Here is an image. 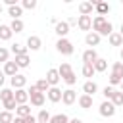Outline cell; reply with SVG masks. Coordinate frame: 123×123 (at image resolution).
I'll return each instance as SVG.
<instances>
[{
  "instance_id": "1",
  "label": "cell",
  "mask_w": 123,
  "mask_h": 123,
  "mask_svg": "<svg viewBox=\"0 0 123 123\" xmlns=\"http://www.w3.org/2000/svg\"><path fill=\"white\" fill-rule=\"evenodd\" d=\"M58 71H60V77H62V81L65 83V85H69V86H73L75 83H77V75H75V71H73V67L67 63V62H63L60 67H58Z\"/></svg>"
},
{
  "instance_id": "2",
  "label": "cell",
  "mask_w": 123,
  "mask_h": 123,
  "mask_svg": "<svg viewBox=\"0 0 123 123\" xmlns=\"http://www.w3.org/2000/svg\"><path fill=\"white\" fill-rule=\"evenodd\" d=\"M121 81H123V63L121 62H115L111 65V73H110V86L121 85Z\"/></svg>"
},
{
  "instance_id": "3",
  "label": "cell",
  "mask_w": 123,
  "mask_h": 123,
  "mask_svg": "<svg viewBox=\"0 0 123 123\" xmlns=\"http://www.w3.org/2000/svg\"><path fill=\"white\" fill-rule=\"evenodd\" d=\"M29 92V98H31V104L35 106V108H40V106H44V100H46V94H42L35 85L27 90Z\"/></svg>"
},
{
  "instance_id": "4",
  "label": "cell",
  "mask_w": 123,
  "mask_h": 123,
  "mask_svg": "<svg viewBox=\"0 0 123 123\" xmlns=\"http://www.w3.org/2000/svg\"><path fill=\"white\" fill-rule=\"evenodd\" d=\"M56 50H58L60 54H63V56H71V54L75 52L73 42H71L69 38H58V42H56Z\"/></svg>"
},
{
  "instance_id": "5",
  "label": "cell",
  "mask_w": 123,
  "mask_h": 123,
  "mask_svg": "<svg viewBox=\"0 0 123 123\" xmlns=\"http://www.w3.org/2000/svg\"><path fill=\"white\" fill-rule=\"evenodd\" d=\"M100 115L102 117H113L115 115V106L111 104V100H104L100 104Z\"/></svg>"
},
{
  "instance_id": "6",
  "label": "cell",
  "mask_w": 123,
  "mask_h": 123,
  "mask_svg": "<svg viewBox=\"0 0 123 123\" xmlns=\"http://www.w3.org/2000/svg\"><path fill=\"white\" fill-rule=\"evenodd\" d=\"M44 79L48 81V85H50V86H58V83L62 81V77H60V71H58L56 67L48 69V71H46V77H44Z\"/></svg>"
},
{
  "instance_id": "7",
  "label": "cell",
  "mask_w": 123,
  "mask_h": 123,
  "mask_svg": "<svg viewBox=\"0 0 123 123\" xmlns=\"http://www.w3.org/2000/svg\"><path fill=\"white\" fill-rule=\"evenodd\" d=\"M77 27L81 31H90L92 29V17L90 15H79L77 17Z\"/></svg>"
},
{
  "instance_id": "8",
  "label": "cell",
  "mask_w": 123,
  "mask_h": 123,
  "mask_svg": "<svg viewBox=\"0 0 123 123\" xmlns=\"http://www.w3.org/2000/svg\"><path fill=\"white\" fill-rule=\"evenodd\" d=\"M54 33L60 37V38H67V33H69V25L67 21H58L54 25Z\"/></svg>"
},
{
  "instance_id": "9",
  "label": "cell",
  "mask_w": 123,
  "mask_h": 123,
  "mask_svg": "<svg viewBox=\"0 0 123 123\" xmlns=\"http://www.w3.org/2000/svg\"><path fill=\"white\" fill-rule=\"evenodd\" d=\"M62 102H63L65 106H71V104H75V102H77V92H75L73 88H67V90H63V94H62Z\"/></svg>"
},
{
  "instance_id": "10",
  "label": "cell",
  "mask_w": 123,
  "mask_h": 123,
  "mask_svg": "<svg viewBox=\"0 0 123 123\" xmlns=\"http://www.w3.org/2000/svg\"><path fill=\"white\" fill-rule=\"evenodd\" d=\"M96 60H98V52H96L94 48H86V50L83 52V63H90V65H92Z\"/></svg>"
},
{
  "instance_id": "11",
  "label": "cell",
  "mask_w": 123,
  "mask_h": 123,
  "mask_svg": "<svg viewBox=\"0 0 123 123\" xmlns=\"http://www.w3.org/2000/svg\"><path fill=\"white\" fill-rule=\"evenodd\" d=\"M100 35L98 33H94V31H90V33H86V37H85V42H86V46H90V48H94V46H98L100 44Z\"/></svg>"
},
{
  "instance_id": "12",
  "label": "cell",
  "mask_w": 123,
  "mask_h": 123,
  "mask_svg": "<svg viewBox=\"0 0 123 123\" xmlns=\"http://www.w3.org/2000/svg\"><path fill=\"white\" fill-rule=\"evenodd\" d=\"M40 46H42V40H40V37H37V35H31L29 38H27V50H40Z\"/></svg>"
},
{
  "instance_id": "13",
  "label": "cell",
  "mask_w": 123,
  "mask_h": 123,
  "mask_svg": "<svg viewBox=\"0 0 123 123\" xmlns=\"http://www.w3.org/2000/svg\"><path fill=\"white\" fill-rule=\"evenodd\" d=\"M2 71H4V75H8V77L12 79V77H15V75H17L19 67H17V63H15V62H6Z\"/></svg>"
},
{
  "instance_id": "14",
  "label": "cell",
  "mask_w": 123,
  "mask_h": 123,
  "mask_svg": "<svg viewBox=\"0 0 123 123\" xmlns=\"http://www.w3.org/2000/svg\"><path fill=\"white\" fill-rule=\"evenodd\" d=\"M10 83H12L13 90H17V88H23V86L27 85V77H25V75H21V73H17L15 77H12V79H10Z\"/></svg>"
},
{
  "instance_id": "15",
  "label": "cell",
  "mask_w": 123,
  "mask_h": 123,
  "mask_svg": "<svg viewBox=\"0 0 123 123\" xmlns=\"http://www.w3.org/2000/svg\"><path fill=\"white\" fill-rule=\"evenodd\" d=\"M13 98H15V102H17V106H23V104H27V100H29V92H27L25 88H17V90L13 92Z\"/></svg>"
},
{
  "instance_id": "16",
  "label": "cell",
  "mask_w": 123,
  "mask_h": 123,
  "mask_svg": "<svg viewBox=\"0 0 123 123\" xmlns=\"http://www.w3.org/2000/svg\"><path fill=\"white\" fill-rule=\"evenodd\" d=\"M62 94H63V90H60L58 86H50V90L46 92V96H48L50 102H60L62 100Z\"/></svg>"
},
{
  "instance_id": "17",
  "label": "cell",
  "mask_w": 123,
  "mask_h": 123,
  "mask_svg": "<svg viewBox=\"0 0 123 123\" xmlns=\"http://www.w3.org/2000/svg\"><path fill=\"white\" fill-rule=\"evenodd\" d=\"M98 92V85L94 83V81H86L85 85H83V94H88V96H94Z\"/></svg>"
},
{
  "instance_id": "18",
  "label": "cell",
  "mask_w": 123,
  "mask_h": 123,
  "mask_svg": "<svg viewBox=\"0 0 123 123\" xmlns=\"http://www.w3.org/2000/svg\"><path fill=\"white\" fill-rule=\"evenodd\" d=\"M77 102H79V106H81L83 110L92 108V96H88V94H81V96L77 98Z\"/></svg>"
},
{
  "instance_id": "19",
  "label": "cell",
  "mask_w": 123,
  "mask_h": 123,
  "mask_svg": "<svg viewBox=\"0 0 123 123\" xmlns=\"http://www.w3.org/2000/svg\"><path fill=\"white\" fill-rule=\"evenodd\" d=\"M92 10H94V2H81V4H79V12H81V15H90Z\"/></svg>"
},
{
  "instance_id": "20",
  "label": "cell",
  "mask_w": 123,
  "mask_h": 123,
  "mask_svg": "<svg viewBox=\"0 0 123 123\" xmlns=\"http://www.w3.org/2000/svg\"><path fill=\"white\" fill-rule=\"evenodd\" d=\"M8 15L12 17V19H21V15H23V8L17 4V6H12V8H8Z\"/></svg>"
},
{
  "instance_id": "21",
  "label": "cell",
  "mask_w": 123,
  "mask_h": 123,
  "mask_svg": "<svg viewBox=\"0 0 123 123\" xmlns=\"http://www.w3.org/2000/svg\"><path fill=\"white\" fill-rule=\"evenodd\" d=\"M106 21H108V19H106L104 15H96V17L92 19V31H94V33H100V29L104 27Z\"/></svg>"
},
{
  "instance_id": "22",
  "label": "cell",
  "mask_w": 123,
  "mask_h": 123,
  "mask_svg": "<svg viewBox=\"0 0 123 123\" xmlns=\"http://www.w3.org/2000/svg\"><path fill=\"white\" fill-rule=\"evenodd\" d=\"M10 52L15 54V56H23V54H27V46H23V44H19V42H13L12 48H10Z\"/></svg>"
},
{
  "instance_id": "23",
  "label": "cell",
  "mask_w": 123,
  "mask_h": 123,
  "mask_svg": "<svg viewBox=\"0 0 123 123\" xmlns=\"http://www.w3.org/2000/svg\"><path fill=\"white\" fill-rule=\"evenodd\" d=\"M13 62L17 63V67H29L31 58H29V54H23V56H15V60H13Z\"/></svg>"
},
{
  "instance_id": "24",
  "label": "cell",
  "mask_w": 123,
  "mask_h": 123,
  "mask_svg": "<svg viewBox=\"0 0 123 123\" xmlns=\"http://www.w3.org/2000/svg\"><path fill=\"white\" fill-rule=\"evenodd\" d=\"M94 71H98V73H104L106 69H108V60H104V58H98L94 63Z\"/></svg>"
},
{
  "instance_id": "25",
  "label": "cell",
  "mask_w": 123,
  "mask_h": 123,
  "mask_svg": "<svg viewBox=\"0 0 123 123\" xmlns=\"http://www.w3.org/2000/svg\"><path fill=\"white\" fill-rule=\"evenodd\" d=\"M13 35V31L10 29V25H0V40H10Z\"/></svg>"
},
{
  "instance_id": "26",
  "label": "cell",
  "mask_w": 123,
  "mask_h": 123,
  "mask_svg": "<svg viewBox=\"0 0 123 123\" xmlns=\"http://www.w3.org/2000/svg\"><path fill=\"white\" fill-rule=\"evenodd\" d=\"M108 40H110V44H111V46H121V44H123V37H121L119 33H115V31L108 37Z\"/></svg>"
},
{
  "instance_id": "27",
  "label": "cell",
  "mask_w": 123,
  "mask_h": 123,
  "mask_svg": "<svg viewBox=\"0 0 123 123\" xmlns=\"http://www.w3.org/2000/svg\"><path fill=\"white\" fill-rule=\"evenodd\" d=\"M15 115H17V117H29V115H33V113H31V108H29L27 104H23V106H17Z\"/></svg>"
},
{
  "instance_id": "28",
  "label": "cell",
  "mask_w": 123,
  "mask_h": 123,
  "mask_svg": "<svg viewBox=\"0 0 123 123\" xmlns=\"http://www.w3.org/2000/svg\"><path fill=\"white\" fill-rule=\"evenodd\" d=\"M94 10L98 12V15H106V13L110 12V4H108V2H96Z\"/></svg>"
},
{
  "instance_id": "29",
  "label": "cell",
  "mask_w": 123,
  "mask_h": 123,
  "mask_svg": "<svg viewBox=\"0 0 123 123\" xmlns=\"http://www.w3.org/2000/svg\"><path fill=\"white\" fill-rule=\"evenodd\" d=\"M81 71H83V77H86L88 81H90V77H94V73H96V71H94V65H90V63H83V69H81Z\"/></svg>"
},
{
  "instance_id": "30",
  "label": "cell",
  "mask_w": 123,
  "mask_h": 123,
  "mask_svg": "<svg viewBox=\"0 0 123 123\" xmlns=\"http://www.w3.org/2000/svg\"><path fill=\"white\" fill-rule=\"evenodd\" d=\"M35 86H37L42 94H46V92L50 90V85H48V81H46V79H38V81L35 83Z\"/></svg>"
},
{
  "instance_id": "31",
  "label": "cell",
  "mask_w": 123,
  "mask_h": 123,
  "mask_svg": "<svg viewBox=\"0 0 123 123\" xmlns=\"http://www.w3.org/2000/svg\"><path fill=\"white\" fill-rule=\"evenodd\" d=\"M50 119H52V115L48 113V110H40L38 115H37V121L38 123H50Z\"/></svg>"
},
{
  "instance_id": "32",
  "label": "cell",
  "mask_w": 123,
  "mask_h": 123,
  "mask_svg": "<svg viewBox=\"0 0 123 123\" xmlns=\"http://www.w3.org/2000/svg\"><path fill=\"white\" fill-rule=\"evenodd\" d=\"M111 104H113L115 108L123 106V92H121V90H115V92H113V96H111Z\"/></svg>"
},
{
  "instance_id": "33",
  "label": "cell",
  "mask_w": 123,
  "mask_h": 123,
  "mask_svg": "<svg viewBox=\"0 0 123 123\" xmlns=\"http://www.w3.org/2000/svg\"><path fill=\"white\" fill-rule=\"evenodd\" d=\"M23 27H25V25H23V21H21V19H12V23H10V29H12L13 33H21V31H23Z\"/></svg>"
},
{
  "instance_id": "34",
  "label": "cell",
  "mask_w": 123,
  "mask_h": 123,
  "mask_svg": "<svg viewBox=\"0 0 123 123\" xmlns=\"http://www.w3.org/2000/svg\"><path fill=\"white\" fill-rule=\"evenodd\" d=\"M111 33H113V25H111L110 21H106V23H104V27L100 29V33H98V35H100V37H110Z\"/></svg>"
},
{
  "instance_id": "35",
  "label": "cell",
  "mask_w": 123,
  "mask_h": 123,
  "mask_svg": "<svg viewBox=\"0 0 123 123\" xmlns=\"http://www.w3.org/2000/svg\"><path fill=\"white\" fill-rule=\"evenodd\" d=\"M13 92H15V90H12V88H2V90H0V100H2V102L12 100V98H13Z\"/></svg>"
},
{
  "instance_id": "36",
  "label": "cell",
  "mask_w": 123,
  "mask_h": 123,
  "mask_svg": "<svg viewBox=\"0 0 123 123\" xmlns=\"http://www.w3.org/2000/svg\"><path fill=\"white\" fill-rule=\"evenodd\" d=\"M50 123H69V117L65 113H56V115H52Z\"/></svg>"
},
{
  "instance_id": "37",
  "label": "cell",
  "mask_w": 123,
  "mask_h": 123,
  "mask_svg": "<svg viewBox=\"0 0 123 123\" xmlns=\"http://www.w3.org/2000/svg\"><path fill=\"white\" fill-rule=\"evenodd\" d=\"M0 123H13V115L12 111H0Z\"/></svg>"
},
{
  "instance_id": "38",
  "label": "cell",
  "mask_w": 123,
  "mask_h": 123,
  "mask_svg": "<svg viewBox=\"0 0 123 123\" xmlns=\"http://www.w3.org/2000/svg\"><path fill=\"white\" fill-rule=\"evenodd\" d=\"M2 104H4V110H6V111H13V110H17V102H15V98L6 100V102H2Z\"/></svg>"
},
{
  "instance_id": "39",
  "label": "cell",
  "mask_w": 123,
  "mask_h": 123,
  "mask_svg": "<svg viewBox=\"0 0 123 123\" xmlns=\"http://www.w3.org/2000/svg\"><path fill=\"white\" fill-rule=\"evenodd\" d=\"M21 8L23 10H35L37 8V0H23L21 2Z\"/></svg>"
},
{
  "instance_id": "40",
  "label": "cell",
  "mask_w": 123,
  "mask_h": 123,
  "mask_svg": "<svg viewBox=\"0 0 123 123\" xmlns=\"http://www.w3.org/2000/svg\"><path fill=\"white\" fill-rule=\"evenodd\" d=\"M8 58H10V50H8V48H4V46H0V62H2V63H6V62H10Z\"/></svg>"
},
{
  "instance_id": "41",
  "label": "cell",
  "mask_w": 123,
  "mask_h": 123,
  "mask_svg": "<svg viewBox=\"0 0 123 123\" xmlns=\"http://www.w3.org/2000/svg\"><path fill=\"white\" fill-rule=\"evenodd\" d=\"M113 92H115V88H113V86H106V88L102 90V94H104V98H106V100H111Z\"/></svg>"
},
{
  "instance_id": "42",
  "label": "cell",
  "mask_w": 123,
  "mask_h": 123,
  "mask_svg": "<svg viewBox=\"0 0 123 123\" xmlns=\"http://www.w3.org/2000/svg\"><path fill=\"white\" fill-rule=\"evenodd\" d=\"M4 81H6V75H4V71H0V88L4 86Z\"/></svg>"
},
{
  "instance_id": "43",
  "label": "cell",
  "mask_w": 123,
  "mask_h": 123,
  "mask_svg": "<svg viewBox=\"0 0 123 123\" xmlns=\"http://www.w3.org/2000/svg\"><path fill=\"white\" fill-rule=\"evenodd\" d=\"M67 25H69V27H71V25H77V19H75V17H69V19H67Z\"/></svg>"
},
{
  "instance_id": "44",
  "label": "cell",
  "mask_w": 123,
  "mask_h": 123,
  "mask_svg": "<svg viewBox=\"0 0 123 123\" xmlns=\"http://www.w3.org/2000/svg\"><path fill=\"white\" fill-rule=\"evenodd\" d=\"M13 123H25V117H17V115H15V117H13Z\"/></svg>"
},
{
  "instance_id": "45",
  "label": "cell",
  "mask_w": 123,
  "mask_h": 123,
  "mask_svg": "<svg viewBox=\"0 0 123 123\" xmlns=\"http://www.w3.org/2000/svg\"><path fill=\"white\" fill-rule=\"evenodd\" d=\"M69 123H83V119H79V117H73V119H69Z\"/></svg>"
},
{
  "instance_id": "46",
  "label": "cell",
  "mask_w": 123,
  "mask_h": 123,
  "mask_svg": "<svg viewBox=\"0 0 123 123\" xmlns=\"http://www.w3.org/2000/svg\"><path fill=\"white\" fill-rule=\"evenodd\" d=\"M119 35H121V37H123V23H121V31H119Z\"/></svg>"
},
{
  "instance_id": "47",
  "label": "cell",
  "mask_w": 123,
  "mask_h": 123,
  "mask_svg": "<svg viewBox=\"0 0 123 123\" xmlns=\"http://www.w3.org/2000/svg\"><path fill=\"white\" fill-rule=\"evenodd\" d=\"M121 92H123V81H121Z\"/></svg>"
},
{
  "instance_id": "48",
  "label": "cell",
  "mask_w": 123,
  "mask_h": 123,
  "mask_svg": "<svg viewBox=\"0 0 123 123\" xmlns=\"http://www.w3.org/2000/svg\"><path fill=\"white\" fill-rule=\"evenodd\" d=\"M121 60H123V48H121Z\"/></svg>"
},
{
  "instance_id": "49",
  "label": "cell",
  "mask_w": 123,
  "mask_h": 123,
  "mask_svg": "<svg viewBox=\"0 0 123 123\" xmlns=\"http://www.w3.org/2000/svg\"><path fill=\"white\" fill-rule=\"evenodd\" d=\"M0 13H2V4H0Z\"/></svg>"
},
{
  "instance_id": "50",
  "label": "cell",
  "mask_w": 123,
  "mask_h": 123,
  "mask_svg": "<svg viewBox=\"0 0 123 123\" xmlns=\"http://www.w3.org/2000/svg\"><path fill=\"white\" fill-rule=\"evenodd\" d=\"M121 2H123V0H121Z\"/></svg>"
}]
</instances>
